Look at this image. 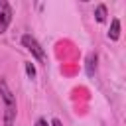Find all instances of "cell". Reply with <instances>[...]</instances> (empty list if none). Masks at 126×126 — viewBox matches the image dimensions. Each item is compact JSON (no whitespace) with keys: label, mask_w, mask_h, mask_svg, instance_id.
Returning <instances> with one entry per match:
<instances>
[{"label":"cell","mask_w":126,"mask_h":126,"mask_svg":"<svg viewBox=\"0 0 126 126\" xmlns=\"http://www.w3.org/2000/svg\"><path fill=\"white\" fill-rule=\"evenodd\" d=\"M0 98L4 102V126H14L16 122V114H18V106H16V94L12 93V89L8 87L6 79H0Z\"/></svg>","instance_id":"obj_1"},{"label":"cell","mask_w":126,"mask_h":126,"mask_svg":"<svg viewBox=\"0 0 126 126\" xmlns=\"http://www.w3.org/2000/svg\"><path fill=\"white\" fill-rule=\"evenodd\" d=\"M10 22H12V8L6 0H0V33L8 30Z\"/></svg>","instance_id":"obj_3"},{"label":"cell","mask_w":126,"mask_h":126,"mask_svg":"<svg viewBox=\"0 0 126 126\" xmlns=\"http://www.w3.org/2000/svg\"><path fill=\"white\" fill-rule=\"evenodd\" d=\"M94 71H96V55L91 53V55L87 57V73H89V75H94Z\"/></svg>","instance_id":"obj_5"},{"label":"cell","mask_w":126,"mask_h":126,"mask_svg":"<svg viewBox=\"0 0 126 126\" xmlns=\"http://www.w3.org/2000/svg\"><path fill=\"white\" fill-rule=\"evenodd\" d=\"M22 43H24V47H26L37 61H45V49L41 47V43H39L33 35H30V33L22 35Z\"/></svg>","instance_id":"obj_2"},{"label":"cell","mask_w":126,"mask_h":126,"mask_svg":"<svg viewBox=\"0 0 126 126\" xmlns=\"http://www.w3.org/2000/svg\"><path fill=\"white\" fill-rule=\"evenodd\" d=\"M94 16H96V22H104L106 20V6L104 4H98L96 10H94Z\"/></svg>","instance_id":"obj_6"},{"label":"cell","mask_w":126,"mask_h":126,"mask_svg":"<svg viewBox=\"0 0 126 126\" xmlns=\"http://www.w3.org/2000/svg\"><path fill=\"white\" fill-rule=\"evenodd\" d=\"M118 37H120V20H118V18H114V20H112V24H110V30H108V39L116 41Z\"/></svg>","instance_id":"obj_4"},{"label":"cell","mask_w":126,"mask_h":126,"mask_svg":"<svg viewBox=\"0 0 126 126\" xmlns=\"http://www.w3.org/2000/svg\"><path fill=\"white\" fill-rule=\"evenodd\" d=\"M35 126H49V124H47L45 118H37V120H35Z\"/></svg>","instance_id":"obj_8"},{"label":"cell","mask_w":126,"mask_h":126,"mask_svg":"<svg viewBox=\"0 0 126 126\" xmlns=\"http://www.w3.org/2000/svg\"><path fill=\"white\" fill-rule=\"evenodd\" d=\"M26 73H28L30 79H33V77H35V67H33L32 63H26Z\"/></svg>","instance_id":"obj_7"},{"label":"cell","mask_w":126,"mask_h":126,"mask_svg":"<svg viewBox=\"0 0 126 126\" xmlns=\"http://www.w3.org/2000/svg\"><path fill=\"white\" fill-rule=\"evenodd\" d=\"M49 126H63V124H61V120H59V118H53V120L49 122Z\"/></svg>","instance_id":"obj_9"}]
</instances>
